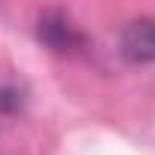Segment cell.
Returning <instances> with one entry per match:
<instances>
[{"label":"cell","instance_id":"obj_1","mask_svg":"<svg viewBox=\"0 0 155 155\" xmlns=\"http://www.w3.org/2000/svg\"><path fill=\"white\" fill-rule=\"evenodd\" d=\"M122 52L128 61H155V18H137L122 34Z\"/></svg>","mask_w":155,"mask_h":155}]
</instances>
